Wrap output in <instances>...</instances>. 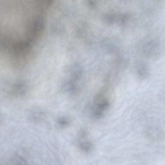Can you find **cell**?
I'll use <instances>...</instances> for the list:
<instances>
[{"label": "cell", "mask_w": 165, "mask_h": 165, "mask_svg": "<svg viewBox=\"0 0 165 165\" xmlns=\"http://www.w3.org/2000/svg\"><path fill=\"white\" fill-rule=\"evenodd\" d=\"M141 51L143 55L146 58H152L158 56L161 50L158 42H151L144 45Z\"/></svg>", "instance_id": "obj_1"}, {"label": "cell", "mask_w": 165, "mask_h": 165, "mask_svg": "<svg viewBox=\"0 0 165 165\" xmlns=\"http://www.w3.org/2000/svg\"><path fill=\"white\" fill-rule=\"evenodd\" d=\"M137 72L141 79H147L150 76V70L149 67L146 63L139 64L138 66Z\"/></svg>", "instance_id": "obj_2"}, {"label": "cell", "mask_w": 165, "mask_h": 165, "mask_svg": "<svg viewBox=\"0 0 165 165\" xmlns=\"http://www.w3.org/2000/svg\"><path fill=\"white\" fill-rule=\"evenodd\" d=\"M80 147L82 150L83 151L88 152V151H90L91 150L92 144L89 143H84L82 144H80Z\"/></svg>", "instance_id": "obj_3"}]
</instances>
